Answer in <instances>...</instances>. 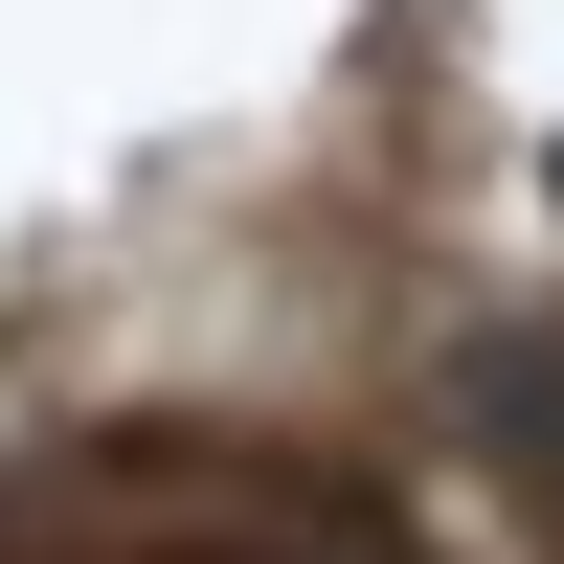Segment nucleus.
I'll return each mask as SVG.
<instances>
[{"instance_id": "1", "label": "nucleus", "mask_w": 564, "mask_h": 564, "mask_svg": "<svg viewBox=\"0 0 564 564\" xmlns=\"http://www.w3.org/2000/svg\"><path fill=\"white\" fill-rule=\"evenodd\" d=\"M159 564H204V542H159Z\"/></svg>"}]
</instances>
